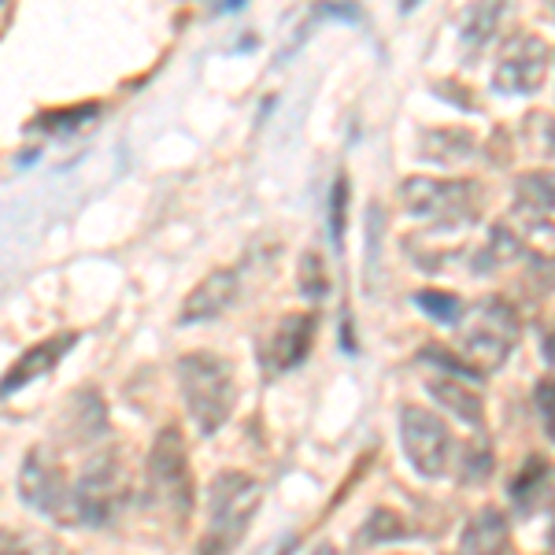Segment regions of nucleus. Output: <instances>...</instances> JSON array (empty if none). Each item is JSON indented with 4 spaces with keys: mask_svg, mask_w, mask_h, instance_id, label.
Masks as SVG:
<instances>
[{
    "mask_svg": "<svg viewBox=\"0 0 555 555\" xmlns=\"http://www.w3.org/2000/svg\"><path fill=\"white\" fill-rule=\"evenodd\" d=\"M182 371V392H185V404H190V415L201 434H215L222 423L230 418L237 400V382H234V366L219 356L208 352H196L185 356L178 363Z\"/></svg>",
    "mask_w": 555,
    "mask_h": 555,
    "instance_id": "1",
    "label": "nucleus"
},
{
    "mask_svg": "<svg viewBox=\"0 0 555 555\" xmlns=\"http://www.w3.org/2000/svg\"><path fill=\"white\" fill-rule=\"evenodd\" d=\"M481 190L474 182H437V178H415L404 185V204L415 219L434 222L437 230L467 227L481 208Z\"/></svg>",
    "mask_w": 555,
    "mask_h": 555,
    "instance_id": "2",
    "label": "nucleus"
},
{
    "mask_svg": "<svg viewBox=\"0 0 555 555\" xmlns=\"http://www.w3.org/2000/svg\"><path fill=\"white\" fill-rule=\"evenodd\" d=\"M515 311L507 308L504 300L489 297L481 304L478 311H474V322L467 330V337H463V348L460 356H467L474 371H489V366H500L507 360V352L515 348Z\"/></svg>",
    "mask_w": 555,
    "mask_h": 555,
    "instance_id": "3",
    "label": "nucleus"
},
{
    "mask_svg": "<svg viewBox=\"0 0 555 555\" xmlns=\"http://www.w3.org/2000/svg\"><path fill=\"white\" fill-rule=\"evenodd\" d=\"M149 492L159 507H175V515H190L193 481H190V460H185L178 429H164V437H159L156 449H152Z\"/></svg>",
    "mask_w": 555,
    "mask_h": 555,
    "instance_id": "4",
    "label": "nucleus"
},
{
    "mask_svg": "<svg viewBox=\"0 0 555 555\" xmlns=\"http://www.w3.org/2000/svg\"><path fill=\"white\" fill-rule=\"evenodd\" d=\"M400 434H404V452L411 455L426 478H441L452 460V434L434 411L404 408L400 411Z\"/></svg>",
    "mask_w": 555,
    "mask_h": 555,
    "instance_id": "5",
    "label": "nucleus"
},
{
    "mask_svg": "<svg viewBox=\"0 0 555 555\" xmlns=\"http://www.w3.org/2000/svg\"><path fill=\"white\" fill-rule=\"evenodd\" d=\"M259 504V486L245 474H222L211 489V533L215 548H227L245 533L248 518Z\"/></svg>",
    "mask_w": 555,
    "mask_h": 555,
    "instance_id": "6",
    "label": "nucleus"
},
{
    "mask_svg": "<svg viewBox=\"0 0 555 555\" xmlns=\"http://www.w3.org/2000/svg\"><path fill=\"white\" fill-rule=\"evenodd\" d=\"M122 496H127V474H122L115 455L93 460V467L82 474V481L70 489L75 515L86 518V522H104L122 504Z\"/></svg>",
    "mask_w": 555,
    "mask_h": 555,
    "instance_id": "7",
    "label": "nucleus"
},
{
    "mask_svg": "<svg viewBox=\"0 0 555 555\" xmlns=\"http://www.w3.org/2000/svg\"><path fill=\"white\" fill-rule=\"evenodd\" d=\"M311 337H315V315H285L263 348V366L274 374L293 371L311 352Z\"/></svg>",
    "mask_w": 555,
    "mask_h": 555,
    "instance_id": "8",
    "label": "nucleus"
},
{
    "mask_svg": "<svg viewBox=\"0 0 555 555\" xmlns=\"http://www.w3.org/2000/svg\"><path fill=\"white\" fill-rule=\"evenodd\" d=\"M237 300V274L234 271H215L204 278L193 289V297L185 300L182 308V322H201V319H215Z\"/></svg>",
    "mask_w": 555,
    "mask_h": 555,
    "instance_id": "9",
    "label": "nucleus"
},
{
    "mask_svg": "<svg viewBox=\"0 0 555 555\" xmlns=\"http://www.w3.org/2000/svg\"><path fill=\"white\" fill-rule=\"evenodd\" d=\"M70 345H75V334L67 337H52V341H44L38 348H30V352L23 356L20 363L8 371V378L0 382V397H12V392H20L26 382L41 378V374H49L52 366L64 360V352H70Z\"/></svg>",
    "mask_w": 555,
    "mask_h": 555,
    "instance_id": "10",
    "label": "nucleus"
},
{
    "mask_svg": "<svg viewBox=\"0 0 555 555\" xmlns=\"http://www.w3.org/2000/svg\"><path fill=\"white\" fill-rule=\"evenodd\" d=\"M470 385L474 382L463 378V374L444 371V374H434V378H429V392H434V397L441 400L444 408H452L455 418L478 426L481 423V397L470 389Z\"/></svg>",
    "mask_w": 555,
    "mask_h": 555,
    "instance_id": "11",
    "label": "nucleus"
},
{
    "mask_svg": "<svg viewBox=\"0 0 555 555\" xmlns=\"http://www.w3.org/2000/svg\"><path fill=\"white\" fill-rule=\"evenodd\" d=\"M541 75H544V44L522 41V49H512L507 64L500 67V86L515 89V93H530V89L541 86Z\"/></svg>",
    "mask_w": 555,
    "mask_h": 555,
    "instance_id": "12",
    "label": "nucleus"
},
{
    "mask_svg": "<svg viewBox=\"0 0 555 555\" xmlns=\"http://www.w3.org/2000/svg\"><path fill=\"white\" fill-rule=\"evenodd\" d=\"M460 548L463 552H504L507 548V522H504V515H500V512H481L467 526Z\"/></svg>",
    "mask_w": 555,
    "mask_h": 555,
    "instance_id": "13",
    "label": "nucleus"
},
{
    "mask_svg": "<svg viewBox=\"0 0 555 555\" xmlns=\"http://www.w3.org/2000/svg\"><path fill=\"white\" fill-rule=\"evenodd\" d=\"M541 489H548V460H526V467L512 481V500H518L526 512H533V496Z\"/></svg>",
    "mask_w": 555,
    "mask_h": 555,
    "instance_id": "14",
    "label": "nucleus"
},
{
    "mask_svg": "<svg viewBox=\"0 0 555 555\" xmlns=\"http://www.w3.org/2000/svg\"><path fill=\"white\" fill-rule=\"evenodd\" d=\"M415 304L426 311L429 319H437V322H460V300H455L452 293L426 289V293H418Z\"/></svg>",
    "mask_w": 555,
    "mask_h": 555,
    "instance_id": "15",
    "label": "nucleus"
},
{
    "mask_svg": "<svg viewBox=\"0 0 555 555\" xmlns=\"http://www.w3.org/2000/svg\"><path fill=\"white\" fill-rule=\"evenodd\" d=\"M392 537H408V530L400 526V515L392 512H374V518L366 522V530L360 533V544H378V541H392Z\"/></svg>",
    "mask_w": 555,
    "mask_h": 555,
    "instance_id": "16",
    "label": "nucleus"
},
{
    "mask_svg": "<svg viewBox=\"0 0 555 555\" xmlns=\"http://www.w3.org/2000/svg\"><path fill=\"white\" fill-rule=\"evenodd\" d=\"M300 282L308 285V293H311V297H319V293L326 289V274H322V263H319V256H315V253H311V256H304ZM304 285H300V289H304Z\"/></svg>",
    "mask_w": 555,
    "mask_h": 555,
    "instance_id": "17",
    "label": "nucleus"
},
{
    "mask_svg": "<svg viewBox=\"0 0 555 555\" xmlns=\"http://www.w3.org/2000/svg\"><path fill=\"white\" fill-rule=\"evenodd\" d=\"M345 204H348V196H345V178H341L334 193V208H330V215H334V237H341V230H345Z\"/></svg>",
    "mask_w": 555,
    "mask_h": 555,
    "instance_id": "18",
    "label": "nucleus"
},
{
    "mask_svg": "<svg viewBox=\"0 0 555 555\" xmlns=\"http://www.w3.org/2000/svg\"><path fill=\"white\" fill-rule=\"evenodd\" d=\"M241 4V0H230V8H237Z\"/></svg>",
    "mask_w": 555,
    "mask_h": 555,
    "instance_id": "19",
    "label": "nucleus"
}]
</instances>
